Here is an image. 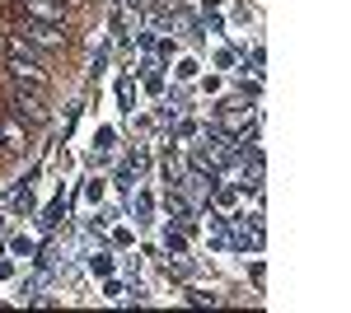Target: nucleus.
<instances>
[{"instance_id":"obj_1","label":"nucleus","mask_w":351,"mask_h":313,"mask_svg":"<svg viewBox=\"0 0 351 313\" xmlns=\"http://www.w3.org/2000/svg\"><path fill=\"white\" fill-rule=\"evenodd\" d=\"M127 220H136V225H150V220H160V192L145 183V178H141V183L127 192Z\"/></svg>"},{"instance_id":"obj_2","label":"nucleus","mask_w":351,"mask_h":313,"mask_svg":"<svg viewBox=\"0 0 351 313\" xmlns=\"http://www.w3.org/2000/svg\"><path fill=\"white\" fill-rule=\"evenodd\" d=\"M136 79H141L145 94H164L169 89V71H164V61H155V56H141L136 61Z\"/></svg>"},{"instance_id":"obj_3","label":"nucleus","mask_w":351,"mask_h":313,"mask_svg":"<svg viewBox=\"0 0 351 313\" xmlns=\"http://www.w3.org/2000/svg\"><path fill=\"white\" fill-rule=\"evenodd\" d=\"M160 248H164V258H188V253H192L188 229L173 225V220H164V225H160Z\"/></svg>"},{"instance_id":"obj_4","label":"nucleus","mask_w":351,"mask_h":313,"mask_svg":"<svg viewBox=\"0 0 351 313\" xmlns=\"http://www.w3.org/2000/svg\"><path fill=\"white\" fill-rule=\"evenodd\" d=\"M202 136H206V122H197V117H178V122L169 127V140H173L178 150H192Z\"/></svg>"},{"instance_id":"obj_5","label":"nucleus","mask_w":351,"mask_h":313,"mask_svg":"<svg viewBox=\"0 0 351 313\" xmlns=\"http://www.w3.org/2000/svg\"><path fill=\"white\" fill-rule=\"evenodd\" d=\"M84 271L94 276V281H104V276H117V253H104V248H89L84 253Z\"/></svg>"},{"instance_id":"obj_6","label":"nucleus","mask_w":351,"mask_h":313,"mask_svg":"<svg viewBox=\"0 0 351 313\" xmlns=\"http://www.w3.org/2000/svg\"><path fill=\"white\" fill-rule=\"evenodd\" d=\"M108 243H112V253H132L136 248V225L127 220V215H117L108 225Z\"/></svg>"},{"instance_id":"obj_7","label":"nucleus","mask_w":351,"mask_h":313,"mask_svg":"<svg viewBox=\"0 0 351 313\" xmlns=\"http://www.w3.org/2000/svg\"><path fill=\"white\" fill-rule=\"evenodd\" d=\"M5 210H14V215H33V210H38L33 187H28V183H14L10 192H5Z\"/></svg>"},{"instance_id":"obj_8","label":"nucleus","mask_w":351,"mask_h":313,"mask_svg":"<svg viewBox=\"0 0 351 313\" xmlns=\"http://www.w3.org/2000/svg\"><path fill=\"white\" fill-rule=\"evenodd\" d=\"M24 10L38 19V24H56V28L66 24V10H61L56 0H24Z\"/></svg>"},{"instance_id":"obj_9","label":"nucleus","mask_w":351,"mask_h":313,"mask_svg":"<svg viewBox=\"0 0 351 313\" xmlns=\"http://www.w3.org/2000/svg\"><path fill=\"white\" fill-rule=\"evenodd\" d=\"M202 71H206V66H202V56H192V52H178V56H173V84H192Z\"/></svg>"},{"instance_id":"obj_10","label":"nucleus","mask_w":351,"mask_h":313,"mask_svg":"<svg viewBox=\"0 0 351 313\" xmlns=\"http://www.w3.org/2000/svg\"><path fill=\"white\" fill-rule=\"evenodd\" d=\"M192 84H197L206 99H225V94H230V75H225V71H211V75L202 71V75L192 79Z\"/></svg>"},{"instance_id":"obj_11","label":"nucleus","mask_w":351,"mask_h":313,"mask_svg":"<svg viewBox=\"0 0 351 313\" xmlns=\"http://www.w3.org/2000/svg\"><path fill=\"white\" fill-rule=\"evenodd\" d=\"M160 173H164V183H169V187H178V183H183V173H188V150L173 145V155L160 164Z\"/></svg>"},{"instance_id":"obj_12","label":"nucleus","mask_w":351,"mask_h":313,"mask_svg":"<svg viewBox=\"0 0 351 313\" xmlns=\"http://www.w3.org/2000/svg\"><path fill=\"white\" fill-rule=\"evenodd\" d=\"M0 145H5V150H24V145H28L19 117H0Z\"/></svg>"},{"instance_id":"obj_13","label":"nucleus","mask_w":351,"mask_h":313,"mask_svg":"<svg viewBox=\"0 0 351 313\" xmlns=\"http://www.w3.org/2000/svg\"><path fill=\"white\" fill-rule=\"evenodd\" d=\"M14 112H19V117H28V122H47L43 99H38V94H24V89H19V99H14Z\"/></svg>"},{"instance_id":"obj_14","label":"nucleus","mask_w":351,"mask_h":313,"mask_svg":"<svg viewBox=\"0 0 351 313\" xmlns=\"http://www.w3.org/2000/svg\"><path fill=\"white\" fill-rule=\"evenodd\" d=\"M108 192H112V187H108V178H84V183H80L84 206H94V210H99L104 201H108Z\"/></svg>"},{"instance_id":"obj_15","label":"nucleus","mask_w":351,"mask_h":313,"mask_svg":"<svg viewBox=\"0 0 351 313\" xmlns=\"http://www.w3.org/2000/svg\"><path fill=\"white\" fill-rule=\"evenodd\" d=\"M211 66H216V71H225V75H234V71H239V47L216 42V47H211Z\"/></svg>"},{"instance_id":"obj_16","label":"nucleus","mask_w":351,"mask_h":313,"mask_svg":"<svg viewBox=\"0 0 351 313\" xmlns=\"http://www.w3.org/2000/svg\"><path fill=\"white\" fill-rule=\"evenodd\" d=\"M24 38H28V42H38V47H56V42H61V28H56V24H38V19H33V24L24 28Z\"/></svg>"},{"instance_id":"obj_17","label":"nucleus","mask_w":351,"mask_h":313,"mask_svg":"<svg viewBox=\"0 0 351 313\" xmlns=\"http://www.w3.org/2000/svg\"><path fill=\"white\" fill-rule=\"evenodd\" d=\"M10 71H14V79H19V84H47V71H43V66H38V61H19V56H14V61H10Z\"/></svg>"},{"instance_id":"obj_18","label":"nucleus","mask_w":351,"mask_h":313,"mask_svg":"<svg viewBox=\"0 0 351 313\" xmlns=\"http://www.w3.org/2000/svg\"><path fill=\"white\" fill-rule=\"evenodd\" d=\"M99 295H104L108 304H127V299H132V286L117 281V276H104V281H99Z\"/></svg>"},{"instance_id":"obj_19","label":"nucleus","mask_w":351,"mask_h":313,"mask_svg":"<svg viewBox=\"0 0 351 313\" xmlns=\"http://www.w3.org/2000/svg\"><path fill=\"white\" fill-rule=\"evenodd\" d=\"M5 248H10V258H38V238H33V234H10V238H5Z\"/></svg>"},{"instance_id":"obj_20","label":"nucleus","mask_w":351,"mask_h":313,"mask_svg":"<svg viewBox=\"0 0 351 313\" xmlns=\"http://www.w3.org/2000/svg\"><path fill=\"white\" fill-rule=\"evenodd\" d=\"M117 103H122V112L141 108V84H136L132 75H122V79H117Z\"/></svg>"},{"instance_id":"obj_21","label":"nucleus","mask_w":351,"mask_h":313,"mask_svg":"<svg viewBox=\"0 0 351 313\" xmlns=\"http://www.w3.org/2000/svg\"><path fill=\"white\" fill-rule=\"evenodd\" d=\"M94 155L104 159L117 155V127H94Z\"/></svg>"},{"instance_id":"obj_22","label":"nucleus","mask_w":351,"mask_h":313,"mask_svg":"<svg viewBox=\"0 0 351 313\" xmlns=\"http://www.w3.org/2000/svg\"><path fill=\"white\" fill-rule=\"evenodd\" d=\"M136 183H141V173H136L132 164H117V173L108 178V187H117V192H132Z\"/></svg>"},{"instance_id":"obj_23","label":"nucleus","mask_w":351,"mask_h":313,"mask_svg":"<svg viewBox=\"0 0 351 313\" xmlns=\"http://www.w3.org/2000/svg\"><path fill=\"white\" fill-rule=\"evenodd\" d=\"M188 281H192V276H188ZM188 299H192V304H220V290H216V286H202V281H192V286H188Z\"/></svg>"},{"instance_id":"obj_24","label":"nucleus","mask_w":351,"mask_h":313,"mask_svg":"<svg viewBox=\"0 0 351 313\" xmlns=\"http://www.w3.org/2000/svg\"><path fill=\"white\" fill-rule=\"evenodd\" d=\"M52 168L61 173V178H71V173H75V155H71L66 145H56V150H52Z\"/></svg>"},{"instance_id":"obj_25","label":"nucleus","mask_w":351,"mask_h":313,"mask_svg":"<svg viewBox=\"0 0 351 313\" xmlns=\"http://www.w3.org/2000/svg\"><path fill=\"white\" fill-rule=\"evenodd\" d=\"M127 164H132L136 173H141V178H145V173H150V164H155V155H150V145H136L132 155H127Z\"/></svg>"},{"instance_id":"obj_26","label":"nucleus","mask_w":351,"mask_h":313,"mask_svg":"<svg viewBox=\"0 0 351 313\" xmlns=\"http://www.w3.org/2000/svg\"><path fill=\"white\" fill-rule=\"evenodd\" d=\"M127 122H132V131H155L160 122H155V112H145V108H132L127 112Z\"/></svg>"},{"instance_id":"obj_27","label":"nucleus","mask_w":351,"mask_h":313,"mask_svg":"<svg viewBox=\"0 0 351 313\" xmlns=\"http://www.w3.org/2000/svg\"><path fill=\"white\" fill-rule=\"evenodd\" d=\"M132 42H136V47H141V52H155V28H150V24L132 28Z\"/></svg>"},{"instance_id":"obj_28","label":"nucleus","mask_w":351,"mask_h":313,"mask_svg":"<svg viewBox=\"0 0 351 313\" xmlns=\"http://www.w3.org/2000/svg\"><path fill=\"white\" fill-rule=\"evenodd\" d=\"M173 28H178V33H197V28H202V19H197V14H188V10H178V14H173Z\"/></svg>"},{"instance_id":"obj_29","label":"nucleus","mask_w":351,"mask_h":313,"mask_svg":"<svg viewBox=\"0 0 351 313\" xmlns=\"http://www.w3.org/2000/svg\"><path fill=\"white\" fill-rule=\"evenodd\" d=\"M61 215H66V201H52V206L43 210V229H56V225H61Z\"/></svg>"},{"instance_id":"obj_30","label":"nucleus","mask_w":351,"mask_h":313,"mask_svg":"<svg viewBox=\"0 0 351 313\" xmlns=\"http://www.w3.org/2000/svg\"><path fill=\"white\" fill-rule=\"evenodd\" d=\"M155 61H173V56H178V42H173V38H155Z\"/></svg>"},{"instance_id":"obj_31","label":"nucleus","mask_w":351,"mask_h":313,"mask_svg":"<svg viewBox=\"0 0 351 313\" xmlns=\"http://www.w3.org/2000/svg\"><path fill=\"white\" fill-rule=\"evenodd\" d=\"M19 276V262L14 258H0V281H14Z\"/></svg>"},{"instance_id":"obj_32","label":"nucleus","mask_w":351,"mask_h":313,"mask_svg":"<svg viewBox=\"0 0 351 313\" xmlns=\"http://www.w3.org/2000/svg\"><path fill=\"white\" fill-rule=\"evenodd\" d=\"M225 5H230V0H197L202 14H225Z\"/></svg>"},{"instance_id":"obj_33","label":"nucleus","mask_w":351,"mask_h":313,"mask_svg":"<svg viewBox=\"0 0 351 313\" xmlns=\"http://www.w3.org/2000/svg\"><path fill=\"white\" fill-rule=\"evenodd\" d=\"M0 234H5V210H0Z\"/></svg>"}]
</instances>
